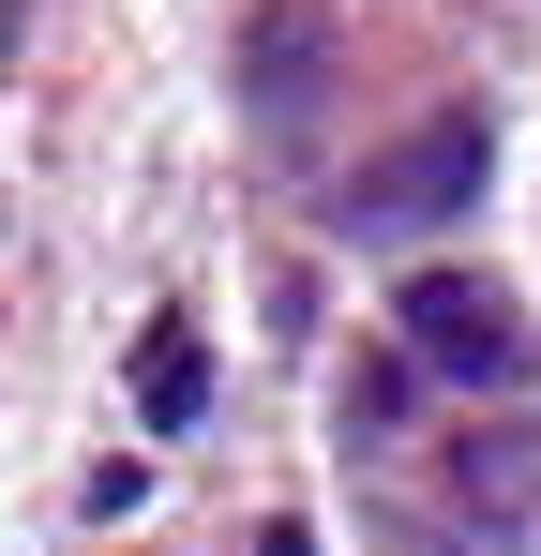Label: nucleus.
<instances>
[{"label":"nucleus","mask_w":541,"mask_h":556,"mask_svg":"<svg viewBox=\"0 0 541 556\" xmlns=\"http://www.w3.org/2000/svg\"><path fill=\"white\" fill-rule=\"evenodd\" d=\"M301 61H316V30L270 15V30H256V105H301Z\"/></svg>","instance_id":"obj_4"},{"label":"nucleus","mask_w":541,"mask_h":556,"mask_svg":"<svg viewBox=\"0 0 541 556\" xmlns=\"http://www.w3.org/2000/svg\"><path fill=\"white\" fill-rule=\"evenodd\" d=\"M136 391H151V421H196V331H151Z\"/></svg>","instance_id":"obj_3"},{"label":"nucleus","mask_w":541,"mask_h":556,"mask_svg":"<svg viewBox=\"0 0 541 556\" xmlns=\"http://www.w3.org/2000/svg\"><path fill=\"white\" fill-rule=\"evenodd\" d=\"M406 346H422L437 376H481V391H512V376H527V331L496 316V286H451V271L406 286Z\"/></svg>","instance_id":"obj_1"},{"label":"nucleus","mask_w":541,"mask_h":556,"mask_svg":"<svg viewBox=\"0 0 541 556\" xmlns=\"http://www.w3.org/2000/svg\"><path fill=\"white\" fill-rule=\"evenodd\" d=\"M451 181H481V121H422L347 211H361V226H422V211H451Z\"/></svg>","instance_id":"obj_2"}]
</instances>
